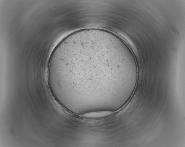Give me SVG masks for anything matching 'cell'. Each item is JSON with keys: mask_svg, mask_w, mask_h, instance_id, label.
<instances>
[{"mask_svg": "<svg viewBox=\"0 0 185 147\" xmlns=\"http://www.w3.org/2000/svg\"><path fill=\"white\" fill-rule=\"evenodd\" d=\"M113 114V112L111 111H97L85 113L81 117L86 118L97 119L107 117Z\"/></svg>", "mask_w": 185, "mask_h": 147, "instance_id": "obj_1", "label": "cell"}]
</instances>
